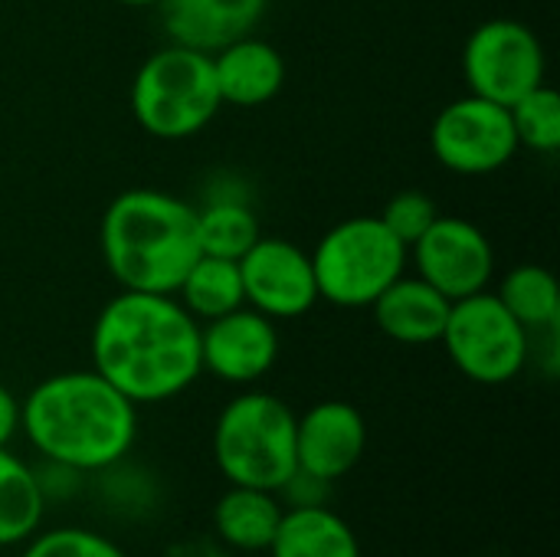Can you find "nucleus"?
<instances>
[{"mask_svg": "<svg viewBox=\"0 0 560 557\" xmlns=\"http://www.w3.org/2000/svg\"><path fill=\"white\" fill-rule=\"evenodd\" d=\"M92 368L131 404L180 397L200 374V322L161 292L121 289L95 315Z\"/></svg>", "mask_w": 560, "mask_h": 557, "instance_id": "obj_1", "label": "nucleus"}, {"mask_svg": "<svg viewBox=\"0 0 560 557\" xmlns=\"http://www.w3.org/2000/svg\"><path fill=\"white\" fill-rule=\"evenodd\" d=\"M20 430L30 446L72 473H105L138 440V404L112 387L95 368L62 371L39 381L20 401Z\"/></svg>", "mask_w": 560, "mask_h": 557, "instance_id": "obj_2", "label": "nucleus"}, {"mask_svg": "<svg viewBox=\"0 0 560 557\" xmlns=\"http://www.w3.org/2000/svg\"><path fill=\"white\" fill-rule=\"evenodd\" d=\"M98 253L121 289L174 295L200 256L197 207L158 187L121 190L102 213Z\"/></svg>", "mask_w": 560, "mask_h": 557, "instance_id": "obj_3", "label": "nucleus"}, {"mask_svg": "<svg viewBox=\"0 0 560 557\" xmlns=\"http://www.w3.org/2000/svg\"><path fill=\"white\" fill-rule=\"evenodd\" d=\"M128 105L141 131L158 141H187L200 135L223 108L213 59L177 43L154 49L131 79Z\"/></svg>", "mask_w": 560, "mask_h": 557, "instance_id": "obj_4", "label": "nucleus"}, {"mask_svg": "<svg viewBox=\"0 0 560 557\" xmlns=\"http://www.w3.org/2000/svg\"><path fill=\"white\" fill-rule=\"evenodd\" d=\"M213 460L230 486L279 492L299 469L295 410L266 391L233 397L213 427Z\"/></svg>", "mask_w": 560, "mask_h": 557, "instance_id": "obj_5", "label": "nucleus"}, {"mask_svg": "<svg viewBox=\"0 0 560 557\" xmlns=\"http://www.w3.org/2000/svg\"><path fill=\"white\" fill-rule=\"evenodd\" d=\"M318 299L338 309H371V302L407 272V246L381 223L361 213L335 223L312 250Z\"/></svg>", "mask_w": 560, "mask_h": 557, "instance_id": "obj_6", "label": "nucleus"}, {"mask_svg": "<svg viewBox=\"0 0 560 557\" xmlns=\"http://www.w3.org/2000/svg\"><path fill=\"white\" fill-rule=\"evenodd\" d=\"M440 345L463 378L486 387L515 381L532 358V332L489 289L450 305Z\"/></svg>", "mask_w": 560, "mask_h": 557, "instance_id": "obj_7", "label": "nucleus"}, {"mask_svg": "<svg viewBox=\"0 0 560 557\" xmlns=\"http://www.w3.org/2000/svg\"><path fill=\"white\" fill-rule=\"evenodd\" d=\"M463 76L472 95L509 108L545 82L548 56L528 23L495 16L469 33L463 46Z\"/></svg>", "mask_w": 560, "mask_h": 557, "instance_id": "obj_8", "label": "nucleus"}, {"mask_svg": "<svg viewBox=\"0 0 560 557\" xmlns=\"http://www.w3.org/2000/svg\"><path fill=\"white\" fill-rule=\"evenodd\" d=\"M430 148L446 171L482 177L512 164L518 138L505 105L469 92L440 108L430 128Z\"/></svg>", "mask_w": 560, "mask_h": 557, "instance_id": "obj_9", "label": "nucleus"}, {"mask_svg": "<svg viewBox=\"0 0 560 557\" xmlns=\"http://www.w3.org/2000/svg\"><path fill=\"white\" fill-rule=\"evenodd\" d=\"M420 279L440 289L450 302L489 289L495 276V250L482 227L466 217H436L430 230L407 250Z\"/></svg>", "mask_w": 560, "mask_h": 557, "instance_id": "obj_10", "label": "nucleus"}, {"mask_svg": "<svg viewBox=\"0 0 560 557\" xmlns=\"http://www.w3.org/2000/svg\"><path fill=\"white\" fill-rule=\"evenodd\" d=\"M246 305L272 322L302 318L318 302L312 253L285 236H259L240 259Z\"/></svg>", "mask_w": 560, "mask_h": 557, "instance_id": "obj_11", "label": "nucleus"}, {"mask_svg": "<svg viewBox=\"0 0 560 557\" xmlns=\"http://www.w3.org/2000/svg\"><path fill=\"white\" fill-rule=\"evenodd\" d=\"M279 361V328L262 312L240 305L200 325V364L226 384H256Z\"/></svg>", "mask_w": 560, "mask_h": 557, "instance_id": "obj_12", "label": "nucleus"}, {"mask_svg": "<svg viewBox=\"0 0 560 557\" xmlns=\"http://www.w3.org/2000/svg\"><path fill=\"white\" fill-rule=\"evenodd\" d=\"M368 423L348 401H322L295 417V463L299 469L338 483L364 456Z\"/></svg>", "mask_w": 560, "mask_h": 557, "instance_id": "obj_13", "label": "nucleus"}, {"mask_svg": "<svg viewBox=\"0 0 560 557\" xmlns=\"http://www.w3.org/2000/svg\"><path fill=\"white\" fill-rule=\"evenodd\" d=\"M266 10L269 0H164L161 23L167 43L213 56L226 43L249 36Z\"/></svg>", "mask_w": 560, "mask_h": 557, "instance_id": "obj_14", "label": "nucleus"}, {"mask_svg": "<svg viewBox=\"0 0 560 557\" xmlns=\"http://www.w3.org/2000/svg\"><path fill=\"white\" fill-rule=\"evenodd\" d=\"M210 59H213V79H217L223 105L259 108L272 102L285 85L282 53L253 33L226 43Z\"/></svg>", "mask_w": 560, "mask_h": 557, "instance_id": "obj_15", "label": "nucleus"}, {"mask_svg": "<svg viewBox=\"0 0 560 557\" xmlns=\"http://www.w3.org/2000/svg\"><path fill=\"white\" fill-rule=\"evenodd\" d=\"M450 299L433 289L420 276H397L374 302V325L397 345H440L446 315H450Z\"/></svg>", "mask_w": 560, "mask_h": 557, "instance_id": "obj_16", "label": "nucleus"}, {"mask_svg": "<svg viewBox=\"0 0 560 557\" xmlns=\"http://www.w3.org/2000/svg\"><path fill=\"white\" fill-rule=\"evenodd\" d=\"M282 499L269 489L230 486L213 506V529L223 545L236 552H269L282 522Z\"/></svg>", "mask_w": 560, "mask_h": 557, "instance_id": "obj_17", "label": "nucleus"}, {"mask_svg": "<svg viewBox=\"0 0 560 557\" xmlns=\"http://www.w3.org/2000/svg\"><path fill=\"white\" fill-rule=\"evenodd\" d=\"M272 557H361L354 529L328 506L285 509L269 545Z\"/></svg>", "mask_w": 560, "mask_h": 557, "instance_id": "obj_18", "label": "nucleus"}, {"mask_svg": "<svg viewBox=\"0 0 560 557\" xmlns=\"http://www.w3.org/2000/svg\"><path fill=\"white\" fill-rule=\"evenodd\" d=\"M46 515V496L33 466L0 446V548L23 545Z\"/></svg>", "mask_w": 560, "mask_h": 557, "instance_id": "obj_19", "label": "nucleus"}, {"mask_svg": "<svg viewBox=\"0 0 560 557\" xmlns=\"http://www.w3.org/2000/svg\"><path fill=\"white\" fill-rule=\"evenodd\" d=\"M174 299L203 325L213 322L240 305H246L243 295V276H240V263L236 259H223V256H207L200 253L197 263L187 269V276L180 279Z\"/></svg>", "mask_w": 560, "mask_h": 557, "instance_id": "obj_20", "label": "nucleus"}, {"mask_svg": "<svg viewBox=\"0 0 560 557\" xmlns=\"http://www.w3.org/2000/svg\"><path fill=\"white\" fill-rule=\"evenodd\" d=\"M502 305L528 328V332H555L560 325V289L551 269L522 263L505 272L499 282Z\"/></svg>", "mask_w": 560, "mask_h": 557, "instance_id": "obj_21", "label": "nucleus"}, {"mask_svg": "<svg viewBox=\"0 0 560 557\" xmlns=\"http://www.w3.org/2000/svg\"><path fill=\"white\" fill-rule=\"evenodd\" d=\"M259 236H262L259 217L246 200L217 197L197 207V240H200V253L207 256L240 259Z\"/></svg>", "mask_w": 560, "mask_h": 557, "instance_id": "obj_22", "label": "nucleus"}, {"mask_svg": "<svg viewBox=\"0 0 560 557\" xmlns=\"http://www.w3.org/2000/svg\"><path fill=\"white\" fill-rule=\"evenodd\" d=\"M518 148L555 154L560 148V95L555 85L541 82L509 105Z\"/></svg>", "mask_w": 560, "mask_h": 557, "instance_id": "obj_23", "label": "nucleus"}, {"mask_svg": "<svg viewBox=\"0 0 560 557\" xmlns=\"http://www.w3.org/2000/svg\"><path fill=\"white\" fill-rule=\"evenodd\" d=\"M20 557H128L112 538L66 525V529H49L33 538H26V548Z\"/></svg>", "mask_w": 560, "mask_h": 557, "instance_id": "obj_24", "label": "nucleus"}, {"mask_svg": "<svg viewBox=\"0 0 560 557\" xmlns=\"http://www.w3.org/2000/svg\"><path fill=\"white\" fill-rule=\"evenodd\" d=\"M440 217V207L430 194L423 190H400L387 200L384 213H381V223L410 250L427 230L430 223Z\"/></svg>", "mask_w": 560, "mask_h": 557, "instance_id": "obj_25", "label": "nucleus"}, {"mask_svg": "<svg viewBox=\"0 0 560 557\" xmlns=\"http://www.w3.org/2000/svg\"><path fill=\"white\" fill-rule=\"evenodd\" d=\"M328 489H331V483H325V479H318V476H312L305 469H295L279 486L276 496H282L289 509H312V506H325L328 502Z\"/></svg>", "mask_w": 560, "mask_h": 557, "instance_id": "obj_26", "label": "nucleus"}, {"mask_svg": "<svg viewBox=\"0 0 560 557\" xmlns=\"http://www.w3.org/2000/svg\"><path fill=\"white\" fill-rule=\"evenodd\" d=\"M16 433H20V401L7 384H0V446H10Z\"/></svg>", "mask_w": 560, "mask_h": 557, "instance_id": "obj_27", "label": "nucleus"}, {"mask_svg": "<svg viewBox=\"0 0 560 557\" xmlns=\"http://www.w3.org/2000/svg\"><path fill=\"white\" fill-rule=\"evenodd\" d=\"M118 3H125V7H161L164 0H118Z\"/></svg>", "mask_w": 560, "mask_h": 557, "instance_id": "obj_28", "label": "nucleus"}]
</instances>
